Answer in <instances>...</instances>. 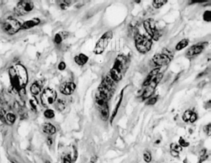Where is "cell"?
I'll use <instances>...</instances> for the list:
<instances>
[{"label":"cell","mask_w":211,"mask_h":163,"mask_svg":"<svg viewBox=\"0 0 211 163\" xmlns=\"http://www.w3.org/2000/svg\"><path fill=\"white\" fill-rule=\"evenodd\" d=\"M12 82L15 88L21 89L25 87L28 82V75L25 68L20 64L15 65L10 69Z\"/></svg>","instance_id":"cell-1"},{"label":"cell","mask_w":211,"mask_h":163,"mask_svg":"<svg viewBox=\"0 0 211 163\" xmlns=\"http://www.w3.org/2000/svg\"><path fill=\"white\" fill-rule=\"evenodd\" d=\"M129 65V60L124 56H118L111 70V77L114 82H119L126 73Z\"/></svg>","instance_id":"cell-2"},{"label":"cell","mask_w":211,"mask_h":163,"mask_svg":"<svg viewBox=\"0 0 211 163\" xmlns=\"http://www.w3.org/2000/svg\"><path fill=\"white\" fill-rule=\"evenodd\" d=\"M134 39L136 48L139 53L146 54L151 49L153 42L150 38L138 32L135 34Z\"/></svg>","instance_id":"cell-3"},{"label":"cell","mask_w":211,"mask_h":163,"mask_svg":"<svg viewBox=\"0 0 211 163\" xmlns=\"http://www.w3.org/2000/svg\"><path fill=\"white\" fill-rule=\"evenodd\" d=\"M108 99V97L101 91L96 96V103L99 110L101 118L104 121L107 120L109 116Z\"/></svg>","instance_id":"cell-4"},{"label":"cell","mask_w":211,"mask_h":163,"mask_svg":"<svg viewBox=\"0 0 211 163\" xmlns=\"http://www.w3.org/2000/svg\"><path fill=\"white\" fill-rule=\"evenodd\" d=\"M174 57L173 52L165 48L161 53L155 54L152 58V62L158 67L167 66L171 61Z\"/></svg>","instance_id":"cell-5"},{"label":"cell","mask_w":211,"mask_h":163,"mask_svg":"<svg viewBox=\"0 0 211 163\" xmlns=\"http://www.w3.org/2000/svg\"><path fill=\"white\" fill-rule=\"evenodd\" d=\"M143 26L152 40L157 41L162 36V31L159 29L156 22L153 18L146 19L144 22Z\"/></svg>","instance_id":"cell-6"},{"label":"cell","mask_w":211,"mask_h":163,"mask_svg":"<svg viewBox=\"0 0 211 163\" xmlns=\"http://www.w3.org/2000/svg\"><path fill=\"white\" fill-rule=\"evenodd\" d=\"M113 37V34L112 31H109L104 33L96 43L94 48V53L97 55L103 53Z\"/></svg>","instance_id":"cell-7"},{"label":"cell","mask_w":211,"mask_h":163,"mask_svg":"<svg viewBox=\"0 0 211 163\" xmlns=\"http://www.w3.org/2000/svg\"><path fill=\"white\" fill-rule=\"evenodd\" d=\"M163 76V75L162 73H158L157 75L150 82V83L147 86L145 87L146 88L142 95L143 99H147L153 94L158 85L162 79Z\"/></svg>","instance_id":"cell-8"},{"label":"cell","mask_w":211,"mask_h":163,"mask_svg":"<svg viewBox=\"0 0 211 163\" xmlns=\"http://www.w3.org/2000/svg\"><path fill=\"white\" fill-rule=\"evenodd\" d=\"M21 24L18 20L10 18L4 22L3 29L7 34L13 35L21 29Z\"/></svg>","instance_id":"cell-9"},{"label":"cell","mask_w":211,"mask_h":163,"mask_svg":"<svg viewBox=\"0 0 211 163\" xmlns=\"http://www.w3.org/2000/svg\"><path fill=\"white\" fill-rule=\"evenodd\" d=\"M57 96V92L55 90L50 88L46 89L41 96L42 104L46 107H49L55 102Z\"/></svg>","instance_id":"cell-10"},{"label":"cell","mask_w":211,"mask_h":163,"mask_svg":"<svg viewBox=\"0 0 211 163\" xmlns=\"http://www.w3.org/2000/svg\"><path fill=\"white\" fill-rule=\"evenodd\" d=\"M208 44V42H202L194 45L186 51L185 57L189 59L195 58L204 51Z\"/></svg>","instance_id":"cell-11"},{"label":"cell","mask_w":211,"mask_h":163,"mask_svg":"<svg viewBox=\"0 0 211 163\" xmlns=\"http://www.w3.org/2000/svg\"><path fill=\"white\" fill-rule=\"evenodd\" d=\"M33 2L30 1H20L14 8V13L18 16H23L30 13L34 8Z\"/></svg>","instance_id":"cell-12"},{"label":"cell","mask_w":211,"mask_h":163,"mask_svg":"<svg viewBox=\"0 0 211 163\" xmlns=\"http://www.w3.org/2000/svg\"><path fill=\"white\" fill-rule=\"evenodd\" d=\"M75 89V84L74 83L66 82L60 86L59 89L60 92L64 95H69L73 93Z\"/></svg>","instance_id":"cell-13"},{"label":"cell","mask_w":211,"mask_h":163,"mask_svg":"<svg viewBox=\"0 0 211 163\" xmlns=\"http://www.w3.org/2000/svg\"><path fill=\"white\" fill-rule=\"evenodd\" d=\"M40 21L38 18H34L25 22L22 25V29H28L35 27L40 23Z\"/></svg>","instance_id":"cell-14"},{"label":"cell","mask_w":211,"mask_h":163,"mask_svg":"<svg viewBox=\"0 0 211 163\" xmlns=\"http://www.w3.org/2000/svg\"><path fill=\"white\" fill-rule=\"evenodd\" d=\"M69 35V33L68 32L61 31L56 34L54 41L56 44H59L61 43L63 40L66 39Z\"/></svg>","instance_id":"cell-15"},{"label":"cell","mask_w":211,"mask_h":163,"mask_svg":"<svg viewBox=\"0 0 211 163\" xmlns=\"http://www.w3.org/2000/svg\"><path fill=\"white\" fill-rule=\"evenodd\" d=\"M160 69V68H156L150 72V74H148L147 77L146 78V80H145L143 83V86H147L150 83V82L159 73Z\"/></svg>","instance_id":"cell-16"},{"label":"cell","mask_w":211,"mask_h":163,"mask_svg":"<svg viewBox=\"0 0 211 163\" xmlns=\"http://www.w3.org/2000/svg\"><path fill=\"white\" fill-rule=\"evenodd\" d=\"M89 58L84 54H79L74 58V60L78 65L83 66L88 62Z\"/></svg>","instance_id":"cell-17"},{"label":"cell","mask_w":211,"mask_h":163,"mask_svg":"<svg viewBox=\"0 0 211 163\" xmlns=\"http://www.w3.org/2000/svg\"><path fill=\"white\" fill-rule=\"evenodd\" d=\"M42 129L45 133L49 135L54 134L56 132V129L55 126L50 123H46L44 124Z\"/></svg>","instance_id":"cell-18"},{"label":"cell","mask_w":211,"mask_h":163,"mask_svg":"<svg viewBox=\"0 0 211 163\" xmlns=\"http://www.w3.org/2000/svg\"><path fill=\"white\" fill-rule=\"evenodd\" d=\"M189 44V39H186V38L182 39L176 45L175 49L177 51H180V50H181L187 47Z\"/></svg>","instance_id":"cell-19"},{"label":"cell","mask_w":211,"mask_h":163,"mask_svg":"<svg viewBox=\"0 0 211 163\" xmlns=\"http://www.w3.org/2000/svg\"><path fill=\"white\" fill-rule=\"evenodd\" d=\"M123 90H122L121 93L119 100L118 101V103H117V105L116 106V108L114 109L113 113V114H112V116H111V123L113 122V119H114V117H115L116 115L117 114L118 109H119V108L120 106L121 103L122 99H123Z\"/></svg>","instance_id":"cell-20"},{"label":"cell","mask_w":211,"mask_h":163,"mask_svg":"<svg viewBox=\"0 0 211 163\" xmlns=\"http://www.w3.org/2000/svg\"><path fill=\"white\" fill-rule=\"evenodd\" d=\"M30 90L34 95H38L41 92V87L38 83H34L30 87Z\"/></svg>","instance_id":"cell-21"},{"label":"cell","mask_w":211,"mask_h":163,"mask_svg":"<svg viewBox=\"0 0 211 163\" xmlns=\"http://www.w3.org/2000/svg\"><path fill=\"white\" fill-rule=\"evenodd\" d=\"M167 2V1L166 0H156L153 1L152 5L155 8L159 9L164 5Z\"/></svg>","instance_id":"cell-22"},{"label":"cell","mask_w":211,"mask_h":163,"mask_svg":"<svg viewBox=\"0 0 211 163\" xmlns=\"http://www.w3.org/2000/svg\"><path fill=\"white\" fill-rule=\"evenodd\" d=\"M74 2L75 3V1H59V6H60V8L61 9H65Z\"/></svg>","instance_id":"cell-23"},{"label":"cell","mask_w":211,"mask_h":163,"mask_svg":"<svg viewBox=\"0 0 211 163\" xmlns=\"http://www.w3.org/2000/svg\"><path fill=\"white\" fill-rule=\"evenodd\" d=\"M56 108L59 111L64 110L65 108V104L64 101L61 100H58L56 104Z\"/></svg>","instance_id":"cell-24"},{"label":"cell","mask_w":211,"mask_h":163,"mask_svg":"<svg viewBox=\"0 0 211 163\" xmlns=\"http://www.w3.org/2000/svg\"><path fill=\"white\" fill-rule=\"evenodd\" d=\"M203 19L204 21L207 22H210L211 20V12L210 11L207 10L204 12L203 14Z\"/></svg>","instance_id":"cell-25"},{"label":"cell","mask_w":211,"mask_h":163,"mask_svg":"<svg viewBox=\"0 0 211 163\" xmlns=\"http://www.w3.org/2000/svg\"><path fill=\"white\" fill-rule=\"evenodd\" d=\"M44 116H45L46 118H48V119H51L55 116V113H54V111L53 110L48 109L44 112Z\"/></svg>","instance_id":"cell-26"},{"label":"cell","mask_w":211,"mask_h":163,"mask_svg":"<svg viewBox=\"0 0 211 163\" xmlns=\"http://www.w3.org/2000/svg\"><path fill=\"white\" fill-rule=\"evenodd\" d=\"M192 113V112L191 110H186L182 117L184 120L185 122H188L189 120H190V117H191Z\"/></svg>","instance_id":"cell-27"},{"label":"cell","mask_w":211,"mask_h":163,"mask_svg":"<svg viewBox=\"0 0 211 163\" xmlns=\"http://www.w3.org/2000/svg\"><path fill=\"white\" fill-rule=\"evenodd\" d=\"M171 150L175 151L178 152H180L182 150L181 147L178 146V144H171Z\"/></svg>","instance_id":"cell-28"},{"label":"cell","mask_w":211,"mask_h":163,"mask_svg":"<svg viewBox=\"0 0 211 163\" xmlns=\"http://www.w3.org/2000/svg\"><path fill=\"white\" fill-rule=\"evenodd\" d=\"M7 119L9 122L11 123H14L15 122V116L12 113H8L7 116Z\"/></svg>","instance_id":"cell-29"},{"label":"cell","mask_w":211,"mask_h":163,"mask_svg":"<svg viewBox=\"0 0 211 163\" xmlns=\"http://www.w3.org/2000/svg\"><path fill=\"white\" fill-rule=\"evenodd\" d=\"M144 160L147 163L150 162L151 160L150 154L148 152H145V153L144 154Z\"/></svg>","instance_id":"cell-30"},{"label":"cell","mask_w":211,"mask_h":163,"mask_svg":"<svg viewBox=\"0 0 211 163\" xmlns=\"http://www.w3.org/2000/svg\"><path fill=\"white\" fill-rule=\"evenodd\" d=\"M72 163V157L69 155V154H68V155H66V156H65L63 158V160H62V163Z\"/></svg>","instance_id":"cell-31"},{"label":"cell","mask_w":211,"mask_h":163,"mask_svg":"<svg viewBox=\"0 0 211 163\" xmlns=\"http://www.w3.org/2000/svg\"><path fill=\"white\" fill-rule=\"evenodd\" d=\"M178 142L182 146L187 147L189 145V143L188 142H186L184 138H182V137H181L180 138Z\"/></svg>","instance_id":"cell-32"},{"label":"cell","mask_w":211,"mask_h":163,"mask_svg":"<svg viewBox=\"0 0 211 163\" xmlns=\"http://www.w3.org/2000/svg\"><path fill=\"white\" fill-rule=\"evenodd\" d=\"M204 131L205 132L207 133L208 135L209 136H210L211 135V126L210 124H209L208 125L205 126L204 127Z\"/></svg>","instance_id":"cell-33"},{"label":"cell","mask_w":211,"mask_h":163,"mask_svg":"<svg viewBox=\"0 0 211 163\" xmlns=\"http://www.w3.org/2000/svg\"><path fill=\"white\" fill-rule=\"evenodd\" d=\"M157 101V99L154 97V98H151L150 100H148L147 103V105H154V104H155Z\"/></svg>","instance_id":"cell-34"},{"label":"cell","mask_w":211,"mask_h":163,"mask_svg":"<svg viewBox=\"0 0 211 163\" xmlns=\"http://www.w3.org/2000/svg\"><path fill=\"white\" fill-rule=\"evenodd\" d=\"M66 66L65 63H64V62H61L59 63V65L58 66V69L60 70H63L65 69Z\"/></svg>","instance_id":"cell-35"},{"label":"cell","mask_w":211,"mask_h":163,"mask_svg":"<svg viewBox=\"0 0 211 163\" xmlns=\"http://www.w3.org/2000/svg\"><path fill=\"white\" fill-rule=\"evenodd\" d=\"M197 119V116L195 113H192L191 117H190V120L191 123H194Z\"/></svg>","instance_id":"cell-36"},{"label":"cell","mask_w":211,"mask_h":163,"mask_svg":"<svg viewBox=\"0 0 211 163\" xmlns=\"http://www.w3.org/2000/svg\"><path fill=\"white\" fill-rule=\"evenodd\" d=\"M97 160V156H93L92 157V158H90V161L89 163H95Z\"/></svg>","instance_id":"cell-37"},{"label":"cell","mask_w":211,"mask_h":163,"mask_svg":"<svg viewBox=\"0 0 211 163\" xmlns=\"http://www.w3.org/2000/svg\"><path fill=\"white\" fill-rule=\"evenodd\" d=\"M178 153L179 152H178L174 150H171V154L174 157H177L178 156V154H179Z\"/></svg>","instance_id":"cell-38"},{"label":"cell","mask_w":211,"mask_h":163,"mask_svg":"<svg viewBox=\"0 0 211 163\" xmlns=\"http://www.w3.org/2000/svg\"><path fill=\"white\" fill-rule=\"evenodd\" d=\"M205 153H206V151H205V150H202L201 153H200V155H201V157H203V156L204 155Z\"/></svg>","instance_id":"cell-39"},{"label":"cell","mask_w":211,"mask_h":163,"mask_svg":"<svg viewBox=\"0 0 211 163\" xmlns=\"http://www.w3.org/2000/svg\"><path fill=\"white\" fill-rule=\"evenodd\" d=\"M48 143L49 144H51L52 143V140L51 139H49L48 140Z\"/></svg>","instance_id":"cell-40"},{"label":"cell","mask_w":211,"mask_h":163,"mask_svg":"<svg viewBox=\"0 0 211 163\" xmlns=\"http://www.w3.org/2000/svg\"><path fill=\"white\" fill-rule=\"evenodd\" d=\"M184 163H187V159H185L184 161Z\"/></svg>","instance_id":"cell-41"},{"label":"cell","mask_w":211,"mask_h":163,"mask_svg":"<svg viewBox=\"0 0 211 163\" xmlns=\"http://www.w3.org/2000/svg\"><path fill=\"white\" fill-rule=\"evenodd\" d=\"M160 143V140H158V141H157V142H156V143L158 144V143Z\"/></svg>","instance_id":"cell-42"},{"label":"cell","mask_w":211,"mask_h":163,"mask_svg":"<svg viewBox=\"0 0 211 163\" xmlns=\"http://www.w3.org/2000/svg\"><path fill=\"white\" fill-rule=\"evenodd\" d=\"M46 163H50V162H48V161H47V162H46Z\"/></svg>","instance_id":"cell-43"}]
</instances>
